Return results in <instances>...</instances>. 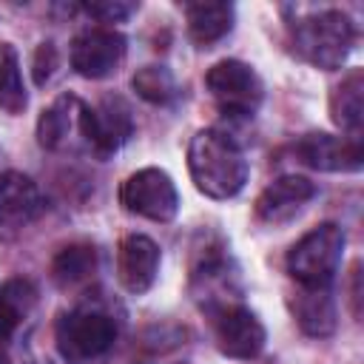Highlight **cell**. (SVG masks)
I'll list each match as a JSON object with an SVG mask.
<instances>
[{"mask_svg": "<svg viewBox=\"0 0 364 364\" xmlns=\"http://www.w3.org/2000/svg\"><path fill=\"white\" fill-rule=\"evenodd\" d=\"M26 85L20 77V60L11 43H0V108L6 114H23Z\"/></svg>", "mask_w": 364, "mask_h": 364, "instance_id": "20", "label": "cell"}, {"mask_svg": "<svg viewBox=\"0 0 364 364\" xmlns=\"http://www.w3.org/2000/svg\"><path fill=\"white\" fill-rule=\"evenodd\" d=\"M188 171L193 185L210 199H230L247 182L245 151L216 128L193 134L188 145Z\"/></svg>", "mask_w": 364, "mask_h": 364, "instance_id": "1", "label": "cell"}, {"mask_svg": "<svg viewBox=\"0 0 364 364\" xmlns=\"http://www.w3.org/2000/svg\"><path fill=\"white\" fill-rule=\"evenodd\" d=\"M80 111H82V102L74 97V94H63L57 97L37 119V142L48 151H57L68 142V134L71 128L77 125L80 128Z\"/></svg>", "mask_w": 364, "mask_h": 364, "instance_id": "18", "label": "cell"}, {"mask_svg": "<svg viewBox=\"0 0 364 364\" xmlns=\"http://www.w3.org/2000/svg\"><path fill=\"white\" fill-rule=\"evenodd\" d=\"M119 202L128 213L145 216L151 222H171L179 210L176 185L159 168H142L131 173L119 188Z\"/></svg>", "mask_w": 364, "mask_h": 364, "instance_id": "6", "label": "cell"}, {"mask_svg": "<svg viewBox=\"0 0 364 364\" xmlns=\"http://www.w3.org/2000/svg\"><path fill=\"white\" fill-rule=\"evenodd\" d=\"M330 117L344 131V136L361 139L364 119V71L353 68L341 77V82L330 91Z\"/></svg>", "mask_w": 364, "mask_h": 364, "instance_id": "15", "label": "cell"}, {"mask_svg": "<svg viewBox=\"0 0 364 364\" xmlns=\"http://www.w3.org/2000/svg\"><path fill=\"white\" fill-rule=\"evenodd\" d=\"M205 85L216 105L230 117H253L262 105L264 85L259 74L242 60H222L205 74Z\"/></svg>", "mask_w": 364, "mask_h": 364, "instance_id": "4", "label": "cell"}, {"mask_svg": "<svg viewBox=\"0 0 364 364\" xmlns=\"http://www.w3.org/2000/svg\"><path fill=\"white\" fill-rule=\"evenodd\" d=\"M353 43H355V26L344 11H336V9L316 11L310 17H301L293 26L296 54L324 71L341 68Z\"/></svg>", "mask_w": 364, "mask_h": 364, "instance_id": "2", "label": "cell"}, {"mask_svg": "<svg viewBox=\"0 0 364 364\" xmlns=\"http://www.w3.org/2000/svg\"><path fill=\"white\" fill-rule=\"evenodd\" d=\"M188 17V34L196 46L208 48L216 40H222L233 28V6L230 3H188L185 6Z\"/></svg>", "mask_w": 364, "mask_h": 364, "instance_id": "17", "label": "cell"}, {"mask_svg": "<svg viewBox=\"0 0 364 364\" xmlns=\"http://www.w3.org/2000/svg\"><path fill=\"white\" fill-rule=\"evenodd\" d=\"M213 338L219 353L228 358H256L264 347V327L242 304H230L219 313H213Z\"/></svg>", "mask_w": 364, "mask_h": 364, "instance_id": "9", "label": "cell"}, {"mask_svg": "<svg viewBox=\"0 0 364 364\" xmlns=\"http://www.w3.org/2000/svg\"><path fill=\"white\" fill-rule=\"evenodd\" d=\"M296 156L316 168V171H330V173H347L358 171L364 162L361 139L353 136H336V134H304L296 142Z\"/></svg>", "mask_w": 364, "mask_h": 364, "instance_id": "10", "label": "cell"}, {"mask_svg": "<svg viewBox=\"0 0 364 364\" xmlns=\"http://www.w3.org/2000/svg\"><path fill=\"white\" fill-rule=\"evenodd\" d=\"M54 338H57V347H60L63 358L85 361V358L102 355L114 344L117 327L105 313L74 310V313L60 316V321L54 327Z\"/></svg>", "mask_w": 364, "mask_h": 364, "instance_id": "5", "label": "cell"}, {"mask_svg": "<svg viewBox=\"0 0 364 364\" xmlns=\"http://www.w3.org/2000/svg\"><path fill=\"white\" fill-rule=\"evenodd\" d=\"M344 250V230L333 222H324L304 233L287 250V273L299 287H330Z\"/></svg>", "mask_w": 364, "mask_h": 364, "instance_id": "3", "label": "cell"}, {"mask_svg": "<svg viewBox=\"0 0 364 364\" xmlns=\"http://www.w3.org/2000/svg\"><path fill=\"white\" fill-rule=\"evenodd\" d=\"M233 282H236V276L230 273L225 256H219V253H208L202 259V264L193 270V293L202 301V307H208L210 313H219L233 304L230 301Z\"/></svg>", "mask_w": 364, "mask_h": 364, "instance_id": "16", "label": "cell"}, {"mask_svg": "<svg viewBox=\"0 0 364 364\" xmlns=\"http://www.w3.org/2000/svg\"><path fill=\"white\" fill-rule=\"evenodd\" d=\"M0 299L9 304V310H11L17 318H23V316L34 307L37 290H34V284L26 282V279H11V282H6V287L0 290Z\"/></svg>", "mask_w": 364, "mask_h": 364, "instance_id": "22", "label": "cell"}, {"mask_svg": "<svg viewBox=\"0 0 364 364\" xmlns=\"http://www.w3.org/2000/svg\"><path fill=\"white\" fill-rule=\"evenodd\" d=\"M134 91L145 100V102H154V105H162L168 102L173 94H176V82L171 77V71L165 65H145L134 74L131 80Z\"/></svg>", "mask_w": 364, "mask_h": 364, "instance_id": "21", "label": "cell"}, {"mask_svg": "<svg viewBox=\"0 0 364 364\" xmlns=\"http://www.w3.org/2000/svg\"><path fill=\"white\" fill-rule=\"evenodd\" d=\"M290 310L296 324L313 336V338H324L336 333L338 324V313H336V301L330 296V287H299V293L290 299Z\"/></svg>", "mask_w": 364, "mask_h": 364, "instance_id": "14", "label": "cell"}, {"mask_svg": "<svg viewBox=\"0 0 364 364\" xmlns=\"http://www.w3.org/2000/svg\"><path fill=\"white\" fill-rule=\"evenodd\" d=\"M46 210L40 188L17 171L0 176V230H20Z\"/></svg>", "mask_w": 364, "mask_h": 364, "instance_id": "12", "label": "cell"}, {"mask_svg": "<svg viewBox=\"0 0 364 364\" xmlns=\"http://www.w3.org/2000/svg\"><path fill=\"white\" fill-rule=\"evenodd\" d=\"M131 131H134L131 108L117 97H105L97 108L82 105L80 111V134L88 139V145L100 156H108L117 148H122Z\"/></svg>", "mask_w": 364, "mask_h": 364, "instance_id": "7", "label": "cell"}, {"mask_svg": "<svg viewBox=\"0 0 364 364\" xmlns=\"http://www.w3.org/2000/svg\"><path fill=\"white\" fill-rule=\"evenodd\" d=\"M60 68V51L57 46L48 40V43H40L37 51H34V60H31V74H34V82L37 85H48L51 77L57 74Z\"/></svg>", "mask_w": 364, "mask_h": 364, "instance_id": "23", "label": "cell"}, {"mask_svg": "<svg viewBox=\"0 0 364 364\" xmlns=\"http://www.w3.org/2000/svg\"><path fill=\"white\" fill-rule=\"evenodd\" d=\"M159 270V247L142 233H131L117 250V276L128 293H145Z\"/></svg>", "mask_w": 364, "mask_h": 364, "instance_id": "13", "label": "cell"}, {"mask_svg": "<svg viewBox=\"0 0 364 364\" xmlns=\"http://www.w3.org/2000/svg\"><path fill=\"white\" fill-rule=\"evenodd\" d=\"M136 6L134 3H122V0H94V3H82V11L91 14L100 23H119L125 20Z\"/></svg>", "mask_w": 364, "mask_h": 364, "instance_id": "24", "label": "cell"}, {"mask_svg": "<svg viewBox=\"0 0 364 364\" xmlns=\"http://www.w3.org/2000/svg\"><path fill=\"white\" fill-rule=\"evenodd\" d=\"M318 193L316 182H310L307 176H279L273 179L256 199V216L267 225H279L293 219L313 196Z\"/></svg>", "mask_w": 364, "mask_h": 364, "instance_id": "11", "label": "cell"}, {"mask_svg": "<svg viewBox=\"0 0 364 364\" xmlns=\"http://www.w3.org/2000/svg\"><path fill=\"white\" fill-rule=\"evenodd\" d=\"M0 364H9V355H6L3 350H0Z\"/></svg>", "mask_w": 364, "mask_h": 364, "instance_id": "26", "label": "cell"}, {"mask_svg": "<svg viewBox=\"0 0 364 364\" xmlns=\"http://www.w3.org/2000/svg\"><path fill=\"white\" fill-rule=\"evenodd\" d=\"M17 321H20V318H17V316L9 310V304L0 299V341L11 336V330H14V324H17Z\"/></svg>", "mask_w": 364, "mask_h": 364, "instance_id": "25", "label": "cell"}, {"mask_svg": "<svg viewBox=\"0 0 364 364\" xmlns=\"http://www.w3.org/2000/svg\"><path fill=\"white\" fill-rule=\"evenodd\" d=\"M97 270V253L91 245H68L51 262V279L60 287H77Z\"/></svg>", "mask_w": 364, "mask_h": 364, "instance_id": "19", "label": "cell"}, {"mask_svg": "<svg viewBox=\"0 0 364 364\" xmlns=\"http://www.w3.org/2000/svg\"><path fill=\"white\" fill-rule=\"evenodd\" d=\"M125 57V37L114 28H88L71 43V68L80 77L102 80L117 71Z\"/></svg>", "mask_w": 364, "mask_h": 364, "instance_id": "8", "label": "cell"}]
</instances>
